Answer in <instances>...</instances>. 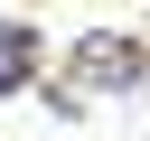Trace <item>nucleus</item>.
<instances>
[{"label":"nucleus","mask_w":150,"mask_h":141,"mask_svg":"<svg viewBox=\"0 0 150 141\" xmlns=\"http://www.w3.org/2000/svg\"><path fill=\"white\" fill-rule=\"evenodd\" d=\"M75 75H84V85H141V56H131L122 38H84V47H75Z\"/></svg>","instance_id":"1"},{"label":"nucleus","mask_w":150,"mask_h":141,"mask_svg":"<svg viewBox=\"0 0 150 141\" xmlns=\"http://www.w3.org/2000/svg\"><path fill=\"white\" fill-rule=\"evenodd\" d=\"M28 56H38V38H28L19 19H0V94H19V75H28Z\"/></svg>","instance_id":"2"}]
</instances>
